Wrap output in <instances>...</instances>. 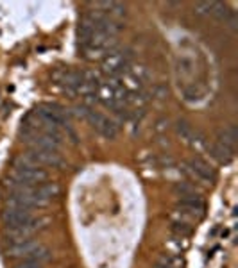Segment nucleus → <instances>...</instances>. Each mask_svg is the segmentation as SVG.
I'll list each match as a JSON object with an SVG mask.
<instances>
[{
	"mask_svg": "<svg viewBox=\"0 0 238 268\" xmlns=\"http://www.w3.org/2000/svg\"><path fill=\"white\" fill-rule=\"evenodd\" d=\"M236 140H238V131L236 127H228L218 134V141L217 143L224 145L228 149L234 150V145H236Z\"/></svg>",
	"mask_w": 238,
	"mask_h": 268,
	"instance_id": "9d476101",
	"label": "nucleus"
},
{
	"mask_svg": "<svg viewBox=\"0 0 238 268\" xmlns=\"http://www.w3.org/2000/svg\"><path fill=\"white\" fill-rule=\"evenodd\" d=\"M183 170L184 174H188L196 181H202V183H213L215 181V172L212 170V166L199 158L192 159L190 163L183 165Z\"/></svg>",
	"mask_w": 238,
	"mask_h": 268,
	"instance_id": "7ed1b4c3",
	"label": "nucleus"
},
{
	"mask_svg": "<svg viewBox=\"0 0 238 268\" xmlns=\"http://www.w3.org/2000/svg\"><path fill=\"white\" fill-rule=\"evenodd\" d=\"M129 73H131L132 77H136V79H138L140 82H144L145 79L149 77V72H147V68H145V66H140V64H138V66H132V68H129Z\"/></svg>",
	"mask_w": 238,
	"mask_h": 268,
	"instance_id": "ddd939ff",
	"label": "nucleus"
},
{
	"mask_svg": "<svg viewBox=\"0 0 238 268\" xmlns=\"http://www.w3.org/2000/svg\"><path fill=\"white\" fill-rule=\"evenodd\" d=\"M48 218L47 217H40V218H30L27 224L24 226H18V227H9L8 229V238L11 240L13 243L16 242H24V240H29L34 233H38V231H43L45 227L48 226Z\"/></svg>",
	"mask_w": 238,
	"mask_h": 268,
	"instance_id": "f03ea898",
	"label": "nucleus"
},
{
	"mask_svg": "<svg viewBox=\"0 0 238 268\" xmlns=\"http://www.w3.org/2000/svg\"><path fill=\"white\" fill-rule=\"evenodd\" d=\"M27 158L32 163H36L38 166L48 165V166H63V158L60 156V152H52V150H34L30 149L26 154Z\"/></svg>",
	"mask_w": 238,
	"mask_h": 268,
	"instance_id": "423d86ee",
	"label": "nucleus"
},
{
	"mask_svg": "<svg viewBox=\"0 0 238 268\" xmlns=\"http://www.w3.org/2000/svg\"><path fill=\"white\" fill-rule=\"evenodd\" d=\"M192 226L188 224V222L181 220V222H174V233L178 234V236H181V238H184V236H190L192 234Z\"/></svg>",
	"mask_w": 238,
	"mask_h": 268,
	"instance_id": "f8f14e48",
	"label": "nucleus"
},
{
	"mask_svg": "<svg viewBox=\"0 0 238 268\" xmlns=\"http://www.w3.org/2000/svg\"><path fill=\"white\" fill-rule=\"evenodd\" d=\"M16 268H42L40 263H32V261H24L22 265H18Z\"/></svg>",
	"mask_w": 238,
	"mask_h": 268,
	"instance_id": "4468645a",
	"label": "nucleus"
},
{
	"mask_svg": "<svg viewBox=\"0 0 238 268\" xmlns=\"http://www.w3.org/2000/svg\"><path fill=\"white\" fill-rule=\"evenodd\" d=\"M128 57L124 52H111L102 59V72L110 77L122 75L124 70H128Z\"/></svg>",
	"mask_w": 238,
	"mask_h": 268,
	"instance_id": "39448f33",
	"label": "nucleus"
},
{
	"mask_svg": "<svg viewBox=\"0 0 238 268\" xmlns=\"http://www.w3.org/2000/svg\"><path fill=\"white\" fill-rule=\"evenodd\" d=\"M40 245H42V243L36 242V240H24V242H16L8 249V256H11V258H27V256H29L30 252L36 251Z\"/></svg>",
	"mask_w": 238,
	"mask_h": 268,
	"instance_id": "6e6552de",
	"label": "nucleus"
},
{
	"mask_svg": "<svg viewBox=\"0 0 238 268\" xmlns=\"http://www.w3.org/2000/svg\"><path fill=\"white\" fill-rule=\"evenodd\" d=\"M213 5H215V2H197V4H194V11L200 16H210Z\"/></svg>",
	"mask_w": 238,
	"mask_h": 268,
	"instance_id": "9b49d317",
	"label": "nucleus"
},
{
	"mask_svg": "<svg viewBox=\"0 0 238 268\" xmlns=\"http://www.w3.org/2000/svg\"><path fill=\"white\" fill-rule=\"evenodd\" d=\"M86 120L94 125V129L98 132V134H102V136L108 138V140H113V138L118 134V125H116L113 120L106 118L104 115H98V113H95V111H90Z\"/></svg>",
	"mask_w": 238,
	"mask_h": 268,
	"instance_id": "20e7f679",
	"label": "nucleus"
},
{
	"mask_svg": "<svg viewBox=\"0 0 238 268\" xmlns=\"http://www.w3.org/2000/svg\"><path fill=\"white\" fill-rule=\"evenodd\" d=\"M210 154H212L220 165H230L234 158V150L228 149V147H224V145H220V143H213L212 147H210Z\"/></svg>",
	"mask_w": 238,
	"mask_h": 268,
	"instance_id": "1a4fd4ad",
	"label": "nucleus"
},
{
	"mask_svg": "<svg viewBox=\"0 0 238 268\" xmlns=\"http://www.w3.org/2000/svg\"><path fill=\"white\" fill-rule=\"evenodd\" d=\"M58 195H60V186H58L56 183H42V184H38V186L32 188V197L42 200L45 206Z\"/></svg>",
	"mask_w": 238,
	"mask_h": 268,
	"instance_id": "0eeeda50",
	"label": "nucleus"
},
{
	"mask_svg": "<svg viewBox=\"0 0 238 268\" xmlns=\"http://www.w3.org/2000/svg\"><path fill=\"white\" fill-rule=\"evenodd\" d=\"M13 177L20 183L27 184V186H38L40 183L47 181L48 174L43 170L42 166H38L36 163H32L26 154L14 161V170Z\"/></svg>",
	"mask_w": 238,
	"mask_h": 268,
	"instance_id": "f257e3e1",
	"label": "nucleus"
}]
</instances>
